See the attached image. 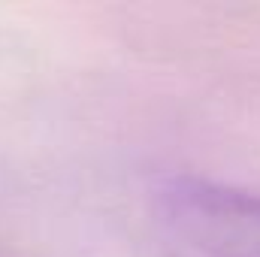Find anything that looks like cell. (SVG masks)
Segmentation results:
<instances>
[{
	"mask_svg": "<svg viewBox=\"0 0 260 257\" xmlns=\"http://www.w3.org/2000/svg\"><path fill=\"white\" fill-rule=\"evenodd\" d=\"M148 227L160 257H260V194L170 173L148 191Z\"/></svg>",
	"mask_w": 260,
	"mask_h": 257,
	"instance_id": "1",
	"label": "cell"
}]
</instances>
